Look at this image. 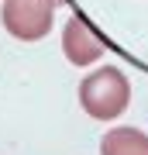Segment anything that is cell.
Here are the masks:
<instances>
[{"label": "cell", "instance_id": "1", "mask_svg": "<svg viewBox=\"0 0 148 155\" xmlns=\"http://www.w3.org/2000/svg\"><path fill=\"white\" fill-rule=\"evenodd\" d=\"M127 100H131V83H127V76L117 66H104L79 83V104L93 121L121 117Z\"/></svg>", "mask_w": 148, "mask_h": 155}, {"label": "cell", "instance_id": "2", "mask_svg": "<svg viewBox=\"0 0 148 155\" xmlns=\"http://www.w3.org/2000/svg\"><path fill=\"white\" fill-rule=\"evenodd\" d=\"M4 28L17 41H38L52 31L55 0H4Z\"/></svg>", "mask_w": 148, "mask_h": 155}, {"label": "cell", "instance_id": "3", "mask_svg": "<svg viewBox=\"0 0 148 155\" xmlns=\"http://www.w3.org/2000/svg\"><path fill=\"white\" fill-rule=\"evenodd\" d=\"M62 52H66V59L72 66H90L107 52V45L83 17H69L66 31H62Z\"/></svg>", "mask_w": 148, "mask_h": 155}, {"label": "cell", "instance_id": "4", "mask_svg": "<svg viewBox=\"0 0 148 155\" xmlns=\"http://www.w3.org/2000/svg\"><path fill=\"white\" fill-rule=\"evenodd\" d=\"M100 155H148V134L138 127H110L100 138Z\"/></svg>", "mask_w": 148, "mask_h": 155}]
</instances>
